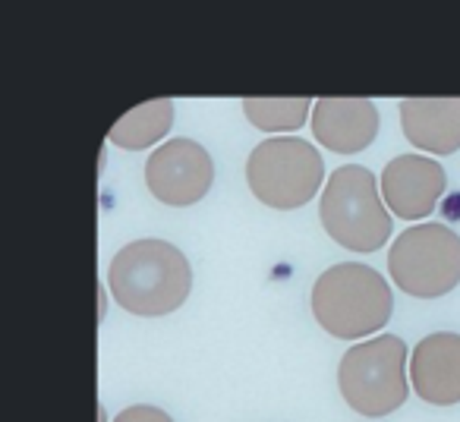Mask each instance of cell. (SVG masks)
<instances>
[{
    "instance_id": "6da1fadb",
    "label": "cell",
    "mask_w": 460,
    "mask_h": 422,
    "mask_svg": "<svg viewBox=\"0 0 460 422\" xmlns=\"http://www.w3.org/2000/svg\"><path fill=\"white\" fill-rule=\"evenodd\" d=\"M108 290L127 312L158 319L177 312L186 303L192 290V268L173 243L136 240L111 262Z\"/></svg>"
},
{
    "instance_id": "7a4b0ae2",
    "label": "cell",
    "mask_w": 460,
    "mask_h": 422,
    "mask_svg": "<svg viewBox=\"0 0 460 422\" xmlns=\"http://www.w3.org/2000/svg\"><path fill=\"white\" fill-rule=\"evenodd\" d=\"M394 296L376 268L341 262L319 275L313 287V315L332 338L359 340L382 331L391 319Z\"/></svg>"
},
{
    "instance_id": "3957f363",
    "label": "cell",
    "mask_w": 460,
    "mask_h": 422,
    "mask_svg": "<svg viewBox=\"0 0 460 422\" xmlns=\"http://www.w3.org/2000/svg\"><path fill=\"white\" fill-rule=\"evenodd\" d=\"M319 218L328 237L353 252H376L391 237V215L378 196L376 173L359 164H344L328 177Z\"/></svg>"
},
{
    "instance_id": "277c9868",
    "label": "cell",
    "mask_w": 460,
    "mask_h": 422,
    "mask_svg": "<svg viewBox=\"0 0 460 422\" xmlns=\"http://www.w3.org/2000/svg\"><path fill=\"white\" fill-rule=\"evenodd\" d=\"M344 400L357 413L378 419L403 407L407 388V344L394 334H378L344 353L338 369Z\"/></svg>"
},
{
    "instance_id": "5b68a950",
    "label": "cell",
    "mask_w": 460,
    "mask_h": 422,
    "mask_svg": "<svg viewBox=\"0 0 460 422\" xmlns=\"http://www.w3.org/2000/svg\"><path fill=\"white\" fill-rule=\"evenodd\" d=\"M325 180V161L313 142L296 136H275L252 148L246 158V183L252 196L269 208H303Z\"/></svg>"
},
{
    "instance_id": "8992f818",
    "label": "cell",
    "mask_w": 460,
    "mask_h": 422,
    "mask_svg": "<svg viewBox=\"0 0 460 422\" xmlns=\"http://www.w3.org/2000/svg\"><path fill=\"white\" fill-rule=\"evenodd\" d=\"M388 268L410 296L435 300L460 284V237L445 224H416L391 243Z\"/></svg>"
},
{
    "instance_id": "52a82bcc",
    "label": "cell",
    "mask_w": 460,
    "mask_h": 422,
    "mask_svg": "<svg viewBox=\"0 0 460 422\" xmlns=\"http://www.w3.org/2000/svg\"><path fill=\"white\" fill-rule=\"evenodd\" d=\"M215 180L211 154L192 139H171L146 161V183L152 196L173 208L196 205Z\"/></svg>"
},
{
    "instance_id": "ba28073f",
    "label": "cell",
    "mask_w": 460,
    "mask_h": 422,
    "mask_svg": "<svg viewBox=\"0 0 460 422\" xmlns=\"http://www.w3.org/2000/svg\"><path fill=\"white\" fill-rule=\"evenodd\" d=\"M445 167L426 154H401L382 171V198L397 218H429L445 196Z\"/></svg>"
},
{
    "instance_id": "9c48e42d",
    "label": "cell",
    "mask_w": 460,
    "mask_h": 422,
    "mask_svg": "<svg viewBox=\"0 0 460 422\" xmlns=\"http://www.w3.org/2000/svg\"><path fill=\"white\" fill-rule=\"evenodd\" d=\"M313 136L338 154H357L378 136V110L366 98H319L313 108Z\"/></svg>"
},
{
    "instance_id": "30bf717a",
    "label": "cell",
    "mask_w": 460,
    "mask_h": 422,
    "mask_svg": "<svg viewBox=\"0 0 460 422\" xmlns=\"http://www.w3.org/2000/svg\"><path fill=\"white\" fill-rule=\"evenodd\" d=\"M410 384L426 403H460V334L438 331L416 344L410 356Z\"/></svg>"
},
{
    "instance_id": "8fae6325",
    "label": "cell",
    "mask_w": 460,
    "mask_h": 422,
    "mask_svg": "<svg viewBox=\"0 0 460 422\" xmlns=\"http://www.w3.org/2000/svg\"><path fill=\"white\" fill-rule=\"evenodd\" d=\"M401 129L422 152L454 154L460 148V98H407Z\"/></svg>"
},
{
    "instance_id": "7c38bea8",
    "label": "cell",
    "mask_w": 460,
    "mask_h": 422,
    "mask_svg": "<svg viewBox=\"0 0 460 422\" xmlns=\"http://www.w3.org/2000/svg\"><path fill=\"white\" fill-rule=\"evenodd\" d=\"M173 123V104L167 98L161 101H148L139 104V108L127 110L114 127L108 129V142L120 148H129V152H142L152 142H161L167 133H171Z\"/></svg>"
},
{
    "instance_id": "4fadbf2b",
    "label": "cell",
    "mask_w": 460,
    "mask_h": 422,
    "mask_svg": "<svg viewBox=\"0 0 460 422\" xmlns=\"http://www.w3.org/2000/svg\"><path fill=\"white\" fill-rule=\"evenodd\" d=\"M313 108L315 101H309V98H246L243 101L246 120L265 133L300 129L306 117H313Z\"/></svg>"
},
{
    "instance_id": "5bb4252c",
    "label": "cell",
    "mask_w": 460,
    "mask_h": 422,
    "mask_svg": "<svg viewBox=\"0 0 460 422\" xmlns=\"http://www.w3.org/2000/svg\"><path fill=\"white\" fill-rule=\"evenodd\" d=\"M114 422H173L164 409L148 407V403H136V407H127Z\"/></svg>"
}]
</instances>
